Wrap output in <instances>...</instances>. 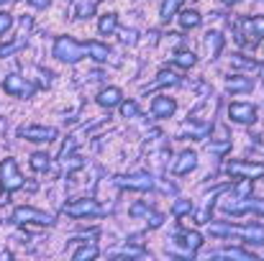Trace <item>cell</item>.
I'll use <instances>...</instances> for the list:
<instances>
[{
  "mask_svg": "<svg viewBox=\"0 0 264 261\" xmlns=\"http://www.w3.org/2000/svg\"><path fill=\"white\" fill-rule=\"evenodd\" d=\"M49 167H52V161H49V154H44V151H36V154L31 156V169H36V172H49Z\"/></svg>",
  "mask_w": 264,
  "mask_h": 261,
  "instance_id": "obj_15",
  "label": "cell"
},
{
  "mask_svg": "<svg viewBox=\"0 0 264 261\" xmlns=\"http://www.w3.org/2000/svg\"><path fill=\"white\" fill-rule=\"evenodd\" d=\"M13 220H16V223H36V225H52V223H54V218H52L49 212H41V210L26 207V205L13 210Z\"/></svg>",
  "mask_w": 264,
  "mask_h": 261,
  "instance_id": "obj_3",
  "label": "cell"
},
{
  "mask_svg": "<svg viewBox=\"0 0 264 261\" xmlns=\"http://www.w3.org/2000/svg\"><path fill=\"white\" fill-rule=\"evenodd\" d=\"M29 3H31L34 8H47V6H49V0H29Z\"/></svg>",
  "mask_w": 264,
  "mask_h": 261,
  "instance_id": "obj_29",
  "label": "cell"
},
{
  "mask_svg": "<svg viewBox=\"0 0 264 261\" xmlns=\"http://www.w3.org/2000/svg\"><path fill=\"white\" fill-rule=\"evenodd\" d=\"M228 172H231V174L259 177V174H264V167H261V164H241V161H233V164H228Z\"/></svg>",
  "mask_w": 264,
  "mask_h": 261,
  "instance_id": "obj_8",
  "label": "cell"
},
{
  "mask_svg": "<svg viewBox=\"0 0 264 261\" xmlns=\"http://www.w3.org/2000/svg\"><path fill=\"white\" fill-rule=\"evenodd\" d=\"M98 256V248L95 246H85L80 251H75V261H82V258H95Z\"/></svg>",
  "mask_w": 264,
  "mask_h": 261,
  "instance_id": "obj_21",
  "label": "cell"
},
{
  "mask_svg": "<svg viewBox=\"0 0 264 261\" xmlns=\"http://www.w3.org/2000/svg\"><path fill=\"white\" fill-rule=\"evenodd\" d=\"M246 26H249V29H251L256 36H264V16H259V18H251Z\"/></svg>",
  "mask_w": 264,
  "mask_h": 261,
  "instance_id": "obj_23",
  "label": "cell"
},
{
  "mask_svg": "<svg viewBox=\"0 0 264 261\" xmlns=\"http://www.w3.org/2000/svg\"><path fill=\"white\" fill-rule=\"evenodd\" d=\"M85 46L80 41H75L72 36H59L57 44H54V57L59 62H67V64H77L82 57H85Z\"/></svg>",
  "mask_w": 264,
  "mask_h": 261,
  "instance_id": "obj_1",
  "label": "cell"
},
{
  "mask_svg": "<svg viewBox=\"0 0 264 261\" xmlns=\"http://www.w3.org/2000/svg\"><path fill=\"white\" fill-rule=\"evenodd\" d=\"M64 212L72 218H82V215H100V205L95 200H77L72 205H64Z\"/></svg>",
  "mask_w": 264,
  "mask_h": 261,
  "instance_id": "obj_6",
  "label": "cell"
},
{
  "mask_svg": "<svg viewBox=\"0 0 264 261\" xmlns=\"http://www.w3.org/2000/svg\"><path fill=\"white\" fill-rule=\"evenodd\" d=\"M180 3H182V0H167L164 8H162V16H164V18H169V16L177 11V6H180Z\"/></svg>",
  "mask_w": 264,
  "mask_h": 261,
  "instance_id": "obj_25",
  "label": "cell"
},
{
  "mask_svg": "<svg viewBox=\"0 0 264 261\" xmlns=\"http://www.w3.org/2000/svg\"><path fill=\"white\" fill-rule=\"evenodd\" d=\"M185 243H187V248H190V251H195V248L203 243V238H200L197 233H187V235H185Z\"/></svg>",
  "mask_w": 264,
  "mask_h": 261,
  "instance_id": "obj_27",
  "label": "cell"
},
{
  "mask_svg": "<svg viewBox=\"0 0 264 261\" xmlns=\"http://www.w3.org/2000/svg\"><path fill=\"white\" fill-rule=\"evenodd\" d=\"M228 115H231L233 121H238V123H249V121H254V115H256V110H254L251 105H244V103H236V105H231V108H228Z\"/></svg>",
  "mask_w": 264,
  "mask_h": 261,
  "instance_id": "obj_7",
  "label": "cell"
},
{
  "mask_svg": "<svg viewBox=\"0 0 264 261\" xmlns=\"http://www.w3.org/2000/svg\"><path fill=\"white\" fill-rule=\"evenodd\" d=\"M223 3H238V0H223Z\"/></svg>",
  "mask_w": 264,
  "mask_h": 261,
  "instance_id": "obj_31",
  "label": "cell"
},
{
  "mask_svg": "<svg viewBox=\"0 0 264 261\" xmlns=\"http://www.w3.org/2000/svg\"><path fill=\"white\" fill-rule=\"evenodd\" d=\"M251 82L249 80H241V77H231L228 80V90H249Z\"/></svg>",
  "mask_w": 264,
  "mask_h": 261,
  "instance_id": "obj_22",
  "label": "cell"
},
{
  "mask_svg": "<svg viewBox=\"0 0 264 261\" xmlns=\"http://www.w3.org/2000/svg\"><path fill=\"white\" fill-rule=\"evenodd\" d=\"M174 64H180V67H192V64H195V54H190V52H180V54L174 57Z\"/></svg>",
  "mask_w": 264,
  "mask_h": 261,
  "instance_id": "obj_20",
  "label": "cell"
},
{
  "mask_svg": "<svg viewBox=\"0 0 264 261\" xmlns=\"http://www.w3.org/2000/svg\"><path fill=\"white\" fill-rule=\"evenodd\" d=\"M3 90H6L8 95H13V98H29V95L34 92V87H31L21 75H8V77L3 80Z\"/></svg>",
  "mask_w": 264,
  "mask_h": 261,
  "instance_id": "obj_4",
  "label": "cell"
},
{
  "mask_svg": "<svg viewBox=\"0 0 264 261\" xmlns=\"http://www.w3.org/2000/svg\"><path fill=\"white\" fill-rule=\"evenodd\" d=\"M113 29H116V16H113V13L103 16V18H100V34H111Z\"/></svg>",
  "mask_w": 264,
  "mask_h": 261,
  "instance_id": "obj_18",
  "label": "cell"
},
{
  "mask_svg": "<svg viewBox=\"0 0 264 261\" xmlns=\"http://www.w3.org/2000/svg\"><path fill=\"white\" fill-rule=\"evenodd\" d=\"M85 49H87V54H90L95 62H105V59L111 57V49H108L105 44H100V41H87Z\"/></svg>",
  "mask_w": 264,
  "mask_h": 261,
  "instance_id": "obj_13",
  "label": "cell"
},
{
  "mask_svg": "<svg viewBox=\"0 0 264 261\" xmlns=\"http://www.w3.org/2000/svg\"><path fill=\"white\" fill-rule=\"evenodd\" d=\"M180 21H182V26H185V29H195V26L200 23V16H197L195 11H185Z\"/></svg>",
  "mask_w": 264,
  "mask_h": 261,
  "instance_id": "obj_16",
  "label": "cell"
},
{
  "mask_svg": "<svg viewBox=\"0 0 264 261\" xmlns=\"http://www.w3.org/2000/svg\"><path fill=\"white\" fill-rule=\"evenodd\" d=\"M121 110H123V118H136L139 115V105L136 103H123Z\"/></svg>",
  "mask_w": 264,
  "mask_h": 261,
  "instance_id": "obj_26",
  "label": "cell"
},
{
  "mask_svg": "<svg viewBox=\"0 0 264 261\" xmlns=\"http://www.w3.org/2000/svg\"><path fill=\"white\" fill-rule=\"evenodd\" d=\"M205 46H208L210 57H215V54H218V49H221V36H218V34H208V41H205Z\"/></svg>",
  "mask_w": 264,
  "mask_h": 261,
  "instance_id": "obj_19",
  "label": "cell"
},
{
  "mask_svg": "<svg viewBox=\"0 0 264 261\" xmlns=\"http://www.w3.org/2000/svg\"><path fill=\"white\" fill-rule=\"evenodd\" d=\"M95 6H98V0H75V18H90L95 13Z\"/></svg>",
  "mask_w": 264,
  "mask_h": 261,
  "instance_id": "obj_12",
  "label": "cell"
},
{
  "mask_svg": "<svg viewBox=\"0 0 264 261\" xmlns=\"http://www.w3.org/2000/svg\"><path fill=\"white\" fill-rule=\"evenodd\" d=\"M13 29V16L11 13H3L0 11V36H6L8 31Z\"/></svg>",
  "mask_w": 264,
  "mask_h": 261,
  "instance_id": "obj_17",
  "label": "cell"
},
{
  "mask_svg": "<svg viewBox=\"0 0 264 261\" xmlns=\"http://www.w3.org/2000/svg\"><path fill=\"white\" fill-rule=\"evenodd\" d=\"M0 187L6 192H16L24 187V177L18 172V164L13 159H3L0 161Z\"/></svg>",
  "mask_w": 264,
  "mask_h": 261,
  "instance_id": "obj_2",
  "label": "cell"
},
{
  "mask_svg": "<svg viewBox=\"0 0 264 261\" xmlns=\"http://www.w3.org/2000/svg\"><path fill=\"white\" fill-rule=\"evenodd\" d=\"M21 138L34 141V144H49L57 138V131L47 128V126H26V128H21Z\"/></svg>",
  "mask_w": 264,
  "mask_h": 261,
  "instance_id": "obj_5",
  "label": "cell"
},
{
  "mask_svg": "<svg viewBox=\"0 0 264 261\" xmlns=\"http://www.w3.org/2000/svg\"><path fill=\"white\" fill-rule=\"evenodd\" d=\"M8 3H13V0H0V6H8Z\"/></svg>",
  "mask_w": 264,
  "mask_h": 261,
  "instance_id": "obj_30",
  "label": "cell"
},
{
  "mask_svg": "<svg viewBox=\"0 0 264 261\" xmlns=\"http://www.w3.org/2000/svg\"><path fill=\"white\" fill-rule=\"evenodd\" d=\"M98 103H100L103 108H116V105L121 103V90H118V87H105V90L98 95Z\"/></svg>",
  "mask_w": 264,
  "mask_h": 261,
  "instance_id": "obj_11",
  "label": "cell"
},
{
  "mask_svg": "<svg viewBox=\"0 0 264 261\" xmlns=\"http://www.w3.org/2000/svg\"><path fill=\"white\" fill-rule=\"evenodd\" d=\"M151 113H154L157 118H169V115L174 113V100H169V98H157L154 105H151Z\"/></svg>",
  "mask_w": 264,
  "mask_h": 261,
  "instance_id": "obj_10",
  "label": "cell"
},
{
  "mask_svg": "<svg viewBox=\"0 0 264 261\" xmlns=\"http://www.w3.org/2000/svg\"><path fill=\"white\" fill-rule=\"evenodd\" d=\"M187 210H192L190 200H180V202L174 205V212H177V215H182V212H187Z\"/></svg>",
  "mask_w": 264,
  "mask_h": 261,
  "instance_id": "obj_28",
  "label": "cell"
},
{
  "mask_svg": "<svg viewBox=\"0 0 264 261\" xmlns=\"http://www.w3.org/2000/svg\"><path fill=\"white\" fill-rule=\"evenodd\" d=\"M118 182L123 187H131V189H149L151 187V177L149 174H131V177H123Z\"/></svg>",
  "mask_w": 264,
  "mask_h": 261,
  "instance_id": "obj_9",
  "label": "cell"
},
{
  "mask_svg": "<svg viewBox=\"0 0 264 261\" xmlns=\"http://www.w3.org/2000/svg\"><path fill=\"white\" fill-rule=\"evenodd\" d=\"M195 159H197V156H195L192 151H185V154L180 156V161L174 164V174H185L187 169H192V167H195Z\"/></svg>",
  "mask_w": 264,
  "mask_h": 261,
  "instance_id": "obj_14",
  "label": "cell"
},
{
  "mask_svg": "<svg viewBox=\"0 0 264 261\" xmlns=\"http://www.w3.org/2000/svg\"><path fill=\"white\" fill-rule=\"evenodd\" d=\"M172 82H177V77H174L172 72H162V75L157 77V82H154L151 87H159V85H172Z\"/></svg>",
  "mask_w": 264,
  "mask_h": 261,
  "instance_id": "obj_24",
  "label": "cell"
}]
</instances>
